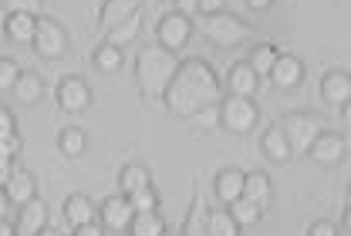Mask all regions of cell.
<instances>
[{
    "label": "cell",
    "mask_w": 351,
    "mask_h": 236,
    "mask_svg": "<svg viewBox=\"0 0 351 236\" xmlns=\"http://www.w3.org/2000/svg\"><path fill=\"white\" fill-rule=\"evenodd\" d=\"M280 125H284V132H287L294 152H307L311 142L324 132V125H321V118H317L314 112H291V115H284Z\"/></svg>",
    "instance_id": "cell-5"
},
{
    "label": "cell",
    "mask_w": 351,
    "mask_h": 236,
    "mask_svg": "<svg viewBox=\"0 0 351 236\" xmlns=\"http://www.w3.org/2000/svg\"><path fill=\"white\" fill-rule=\"evenodd\" d=\"M270 192H274V186H270V176L267 172H261V169H254V172H247V183H243V199H254V202H267L270 199Z\"/></svg>",
    "instance_id": "cell-22"
},
{
    "label": "cell",
    "mask_w": 351,
    "mask_h": 236,
    "mask_svg": "<svg viewBox=\"0 0 351 236\" xmlns=\"http://www.w3.org/2000/svg\"><path fill=\"white\" fill-rule=\"evenodd\" d=\"M162 98H166V108H169V112L193 118L199 108H206V105H219L217 75L210 71V64H206V61L189 57V61H182V64L176 68L173 81H169V88H166Z\"/></svg>",
    "instance_id": "cell-1"
},
{
    "label": "cell",
    "mask_w": 351,
    "mask_h": 236,
    "mask_svg": "<svg viewBox=\"0 0 351 236\" xmlns=\"http://www.w3.org/2000/svg\"><path fill=\"white\" fill-rule=\"evenodd\" d=\"M54 98H58V108L61 112H68V115H78V112H85L88 101H91V92H88L85 78H64L61 85H58V92H54Z\"/></svg>",
    "instance_id": "cell-8"
},
{
    "label": "cell",
    "mask_w": 351,
    "mask_h": 236,
    "mask_svg": "<svg viewBox=\"0 0 351 236\" xmlns=\"http://www.w3.org/2000/svg\"><path fill=\"white\" fill-rule=\"evenodd\" d=\"M34 31H38L34 14H7V21H3V34L10 41H34Z\"/></svg>",
    "instance_id": "cell-20"
},
{
    "label": "cell",
    "mask_w": 351,
    "mask_h": 236,
    "mask_svg": "<svg viewBox=\"0 0 351 236\" xmlns=\"http://www.w3.org/2000/svg\"><path fill=\"white\" fill-rule=\"evenodd\" d=\"M274 0H247V7H254V10H267Z\"/></svg>",
    "instance_id": "cell-42"
},
{
    "label": "cell",
    "mask_w": 351,
    "mask_h": 236,
    "mask_svg": "<svg viewBox=\"0 0 351 236\" xmlns=\"http://www.w3.org/2000/svg\"><path fill=\"white\" fill-rule=\"evenodd\" d=\"M31 44H34V51L41 57H61L68 51V31L58 21H51V17H38V31H34Z\"/></svg>",
    "instance_id": "cell-7"
},
{
    "label": "cell",
    "mask_w": 351,
    "mask_h": 236,
    "mask_svg": "<svg viewBox=\"0 0 351 236\" xmlns=\"http://www.w3.org/2000/svg\"><path fill=\"white\" fill-rule=\"evenodd\" d=\"M10 132H17V129H14V115H10L7 108H0V139L10 135Z\"/></svg>",
    "instance_id": "cell-38"
},
{
    "label": "cell",
    "mask_w": 351,
    "mask_h": 236,
    "mask_svg": "<svg viewBox=\"0 0 351 236\" xmlns=\"http://www.w3.org/2000/svg\"><path fill=\"white\" fill-rule=\"evenodd\" d=\"M38 236H58V233H54L51 226H44V230H41V233H38Z\"/></svg>",
    "instance_id": "cell-46"
},
{
    "label": "cell",
    "mask_w": 351,
    "mask_h": 236,
    "mask_svg": "<svg viewBox=\"0 0 351 236\" xmlns=\"http://www.w3.org/2000/svg\"><path fill=\"white\" fill-rule=\"evenodd\" d=\"M17 78H21V68H17V61H10V57H0V92H14Z\"/></svg>",
    "instance_id": "cell-32"
},
{
    "label": "cell",
    "mask_w": 351,
    "mask_h": 236,
    "mask_svg": "<svg viewBox=\"0 0 351 236\" xmlns=\"http://www.w3.org/2000/svg\"><path fill=\"white\" fill-rule=\"evenodd\" d=\"M277 57H280V51H277L274 44H257L254 51H250V57H247V61L257 68V75L263 78V75H270V68H274V61H277Z\"/></svg>",
    "instance_id": "cell-30"
},
{
    "label": "cell",
    "mask_w": 351,
    "mask_h": 236,
    "mask_svg": "<svg viewBox=\"0 0 351 236\" xmlns=\"http://www.w3.org/2000/svg\"><path fill=\"white\" fill-rule=\"evenodd\" d=\"M162 3H176V0H162Z\"/></svg>",
    "instance_id": "cell-48"
},
{
    "label": "cell",
    "mask_w": 351,
    "mask_h": 236,
    "mask_svg": "<svg viewBox=\"0 0 351 236\" xmlns=\"http://www.w3.org/2000/svg\"><path fill=\"white\" fill-rule=\"evenodd\" d=\"M0 159H3V155H0Z\"/></svg>",
    "instance_id": "cell-49"
},
{
    "label": "cell",
    "mask_w": 351,
    "mask_h": 236,
    "mask_svg": "<svg viewBox=\"0 0 351 236\" xmlns=\"http://www.w3.org/2000/svg\"><path fill=\"white\" fill-rule=\"evenodd\" d=\"M206 236H240V223L230 216V209H213L206 216Z\"/></svg>",
    "instance_id": "cell-24"
},
{
    "label": "cell",
    "mask_w": 351,
    "mask_h": 236,
    "mask_svg": "<svg viewBox=\"0 0 351 236\" xmlns=\"http://www.w3.org/2000/svg\"><path fill=\"white\" fill-rule=\"evenodd\" d=\"M138 7H142V0H105L101 3V27L105 31L119 27L122 21H129Z\"/></svg>",
    "instance_id": "cell-17"
},
{
    "label": "cell",
    "mask_w": 351,
    "mask_h": 236,
    "mask_svg": "<svg viewBox=\"0 0 351 236\" xmlns=\"http://www.w3.org/2000/svg\"><path fill=\"white\" fill-rule=\"evenodd\" d=\"M129 233L132 236H166V223H162L159 209H156V213H135Z\"/></svg>",
    "instance_id": "cell-23"
},
{
    "label": "cell",
    "mask_w": 351,
    "mask_h": 236,
    "mask_svg": "<svg viewBox=\"0 0 351 236\" xmlns=\"http://www.w3.org/2000/svg\"><path fill=\"white\" fill-rule=\"evenodd\" d=\"M199 27H203V34L219 47H230V44H240L247 34H250V27L240 21V17H233V14H226V10H217V14H199Z\"/></svg>",
    "instance_id": "cell-4"
},
{
    "label": "cell",
    "mask_w": 351,
    "mask_h": 236,
    "mask_svg": "<svg viewBox=\"0 0 351 236\" xmlns=\"http://www.w3.org/2000/svg\"><path fill=\"white\" fill-rule=\"evenodd\" d=\"M261 148H263V155H267L270 162H287V159L294 155L291 139H287V132H284V125H280V122H277V125H270V129H263Z\"/></svg>",
    "instance_id": "cell-15"
},
{
    "label": "cell",
    "mask_w": 351,
    "mask_h": 236,
    "mask_svg": "<svg viewBox=\"0 0 351 236\" xmlns=\"http://www.w3.org/2000/svg\"><path fill=\"white\" fill-rule=\"evenodd\" d=\"M307 236H338V226L328 223V220H317V223L307 230Z\"/></svg>",
    "instance_id": "cell-36"
},
{
    "label": "cell",
    "mask_w": 351,
    "mask_h": 236,
    "mask_svg": "<svg viewBox=\"0 0 351 236\" xmlns=\"http://www.w3.org/2000/svg\"><path fill=\"white\" fill-rule=\"evenodd\" d=\"M75 236H105V230L95 223H85V226H75Z\"/></svg>",
    "instance_id": "cell-40"
},
{
    "label": "cell",
    "mask_w": 351,
    "mask_h": 236,
    "mask_svg": "<svg viewBox=\"0 0 351 236\" xmlns=\"http://www.w3.org/2000/svg\"><path fill=\"white\" fill-rule=\"evenodd\" d=\"M14 169H17V162H14V159H0V189H3L7 183H10Z\"/></svg>",
    "instance_id": "cell-37"
},
{
    "label": "cell",
    "mask_w": 351,
    "mask_h": 236,
    "mask_svg": "<svg viewBox=\"0 0 351 236\" xmlns=\"http://www.w3.org/2000/svg\"><path fill=\"white\" fill-rule=\"evenodd\" d=\"M257 118H261V108L250 94H226L219 101V125L237 132V135H247L257 129Z\"/></svg>",
    "instance_id": "cell-3"
},
{
    "label": "cell",
    "mask_w": 351,
    "mask_h": 236,
    "mask_svg": "<svg viewBox=\"0 0 351 236\" xmlns=\"http://www.w3.org/2000/svg\"><path fill=\"white\" fill-rule=\"evenodd\" d=\"M307 155H311L317 166H338V162L345 159V139H341L338 132H328V129H324L317 139L311 142Z\"/></svg>",
    "instance_id": "cell-9"
},
{
    "label": "cell",
    "mask_w": 351,
    "mask_h": 236,
    "mask_svg": "<svg viewBox=\"0 0 351 236\" xmlns=\"http://www.w3.org/2000/svg\"><path fill=\"white\" fill-rule=\"evenodd\" d=\"M226 209H230V216H233L240 226H257V223H261V216H263V206H261V202H254V199H243V196H240V199H233Z\"/></svg>",
    "instance_id": "cell-21"
},
{
    "label": "cell",
    "mask_w": 351,
    "mask_h": 236,
    "mask_svg": "<svg viewBox=\"0 0 351 236\" xmlns=\"http://www.w3.org/2000/svg\"><path fill=\"white\" fill-rule=\"evenodd\" d=\"M261 88V75H257V68L250 64V61H237V64H230V71H226V92L230 94H257Z\"/></svg>",
    "instance_id": "cell-12"
},
{
    "label": "cell",
    "mask_w": 351,
    "mask_h": 236,
    "mask_svg": "<svg viewBox=\"0 0 351 236\" xmlns=\"http://www.w3.org/2000/svg\"><path fill=\"white\" fill-rule=\"evenodd\" d=\"M348 202H351V183H348Z\"/></svg>",
    "instance_id": "cell-47"
},
{
    "label": "cell",
    "mask_w": 351,
    "mask_h": 236,
    "mask_svg": "<svg viewBox=\"0 0 351 236\" xmlns=\"http://www.w3.org/2000/svg\"><path fill=\"white\" fill-rule=\"evenodd\" d=\"M321 98H324L328 105H335V108H341L345 101H351V75L348 71H341V68L324 71V78H321Z\"/></svg>",
    "instance_id": "cell-13"
},
{
    "label": "cell",
    "mask_w": 351,
    "mask_h": 236,
    "mask_svg": "<svg viewBox=\"0 0 351 236\" xmlns=\"http://www.w3.org/2000/svg\"><path fill=\"white\" fill-rule=\"evenodd\" d=\"M3 196L10 199V202H17V206H24L27 199H34V176L27 172V169H14V176H10V183L3 186Z\"/></svg>",
    "instance_id": "cell-18"
},
{
    "label": "cell",
    "mask_w": 351,
    "mask_h": 236,
    "mask_svg": "<svg viewBox=\"0 0 351 236\" xmlns=\"http://www.w3.org/2000/svg\"><path fill=\"white\" fill-rule=\"evenodd\" d=\"M341 115H345V122L351 125V101H345V105H341Z\"/></svg>",
    "instance_id": "cell-44"
},
{
    "label": "cell",
    "mask_w": 351,
    "mask_h": 236,
    "mask_svg": "<svg viewBox=\"0 0 351 236\" xmlns=\"http://www.w3.org/2000/svg\"><path fill=\"white\" fill-rule=\"evenodd\" d=\"M193 122H196L199 129H213V125H219V105H206V108H199V112L193 115Z\"/></svg>",
    "instance_id": "cell-34"
},
{
    "label": "cell",
    "mask_w": 351,
    "mask_h": 236,
    "mask_svg": "<svg viewBox=\"0 0 351 236\" xmlns=\"http://www.w3.org/2000/svg\"><path fill=\"white\" fill-rule=\"evenodd\" d=\"M58 148H61V155L78 159V155L85 152V132H82V129H61V135H58Z\"/></svg>",
    "instance_id": "cell-28"
},
{
    "label": "cell",
    "mask_w": 351,
    "mask_h": 236,
    "mask_svg": "<svg viewBox=\"0 0 351 236\" xmlns=\"http://www.w3.org/2000/svg\"><path fill=\"white\" fill-rule=\"evenodd\" d=\"M243 183H247V172L230 166V169H219V172H217L213 192H217V199H223V202L230 206L233 199H240V196H243Z\"/></svg>",
    "instance_id": "cell-16"
},
{
    "label": "cell",
    "mask_w": 351,
    "mask_h": 236,
    "mask_svg": "<svg viewBox=\"0 0 351 236\" xmlns=\"http://www.w3.org/2000/svg\"><path fill=\"white\" fill-rule=\"evenodd\" d=\"M14 98H21L24 105L38 101V98H41V75L21 71V78H17V85H14Z\"/></svg>",
    "instance_id": "cell-27"
},
{
    "label": "cell",
    "mask_w": 351,
    "mask_h": 236,
    "mask_svg": "<svg viewBox=\"0 0 351 236\" xmlns=\"http://www.w3.org/2000/svg\"><path fill=\"white\" fill-rule=\"evenodd\" d=\"M196 7H199V0H176V10H182V14H196Z\"/></svg>",
    "instance_id": "cell-41"
},
{
    "label": "cell",
    "mask_w": 351,
    "mask_h": 236,
    "mask_svg": "<svg viewBox=\"0 0 351 236\" xmlns=\"http://www.w3.org/2000/svg\"><path fill=\"white\" fill-rule=\"evenodd\" d=\"M119 186H122L125 196H129V192H138V189L152 186V172H149L145 166H125V169L119 172Z\"/></svg>",
    "instance_id": "cell-25"
},
{
    "label": "cell",
    "mask_w": 351,
    "mask_h": 236,
    "mask_svg": "<svg viewBox=\"0 0 351 236\" xmlns=\"http://www.w3.org/2000/svg\"><path fill=\"white\" fill-rule=\"evenodd\" d=\"M0 236H17L14 223H3V220H0Z\"/></svg>",
    "instance_id": "cell-43"
},
{
    "label": "cell",
    "mask_w": 351,
    "mask_h": 236,
    "mask_svg": "<svg viewBox=\"0 0 351 236\" xmlns=\"http://www.w3.org/2000/svg\"><path fill=\"white\" fill-rule=\"evenodd\" d=\"M64 220L71 223V226H85V223H95V202L82 196V192H75V196H68L64 199Z\"/></svg>",
    "instance_id": "cell-19"
},
{
    "label": "cell",
    "mask_w": 351,
    "mask_h": 236,
    "mask_svg": "<svg viewBox=\"0 0 351 236\" xmlns=\"http://www.w3.org/2000/svg\"><path fill=\"white\" fill-rule=\"evenodd\" d=\"M21 145H24L21 135H17V132H10V135H3V139H0V155H3V159H17Z\"/></svg>",
    "instance_id": "cell-35"
},
{
    "label": "cell",
    "mask_w": 351,
    "mask_h": 236,
    "mask_svg": "<svg viewBox=\"0 0 351 236\" xmlns=\"http://www.w3.org/2000/svg\"><path fill=\"white\" fill-rule=\"evenodd\" d=\"M176 68H179V64H176L173 51H166L162 44L145 47V51L138 54V64H135V81H138V88L145 94H166Z\"/></svg>",
    "instance_id": "cell-2"
},
{
    "label": "cell",
    "mask_w": 351,
    "mask_h": 236,
    "mask_svg": "<svg viewBox=\"0 0 351 236\" xmlns=\"http://www.w3.org/2000/svg\"><path fill=\"white\" fill-rule=\"evenodd\" d=\"M129 202L135 206V213H156L159 209V192L152 186H145L138 192H129Z\"/></svg>",
    "instance_id": "cell-31"
},
{
    "label": "cell",
    "mask_w": 351,
    "mask_h": 236,
    "mask_svg": "<svg viewBox=\"0 0 351 236\" xmlns=\"http://www.w3.org/2000/svg\"><path fill=\"white\" fill-rule=\"evenodd\" d=\"M132 220H135V206L129 202V196H112L101 202V223L112 226V230H129Z\"/></svg>",
    "instance_id": "cell-14"
},
{
    "label": "cell",
    "mask_w": 351,
    "mask_h": 236,
    "mask_svg": "<svg viewBox=\"0 0 351 236\" xmlns=\"http://www.w3.org/2000/svg\"><path fill=\"white\" fill-rule=\"evenodd\" d=\"M280 92H291V88H298L301 81H304V64H301V57H294V54H280L277 61H274V68H270V75H267Z\"/></svg>",
    "instance_id": "cell-10"
},
{
    "label": "cell",
    "mask_w": 351,
    "mask_h": 236,
    "mask_svg": "<svg viewBox=\"0 0 351 236\" xmlns=\"http://www.w3.org/2000/svg\"><path fill=\"white\" fill-rule=\"evenodd\" d=\"M345 226L351 230V202H348V209H345Z\"/></svg>",
    "instance_id": "cell-45"
},
{
    "label": "cell",
    "mask_w": 351,
    "mask_h": 236,
    "mask_svg": "<svg viewBox=\"0 0 351 236\" xmlns=\"http://www.w3.org/2000/svg\"><path fill=\"white\" fill-rule=\"evenodd\" d=\"M122 51H125V47L112 44V41H101V44L95 47L91 61H95L101 71H115V68H122Z\"/></svg>",
    "instance_id": "cell-26"
},
{
    "label": "cell",
    "mask_w": 351,
    "mask_h": 236,
    "mask_svg": "<svg viewBox=\"0 0 351 236\" xmlns=\"http://www.w3.org/2000/svg\"><path fill=\"white\" fill-rule=\"evenodd\" d=\"M47 226V206H44V199H27L21 209H17V223H14V230L17 236H38Z\"/></svg>",
    "instance_id": "cell-11"
},
{
    "label": "cell",
    "mask_w": 351,
    "mask_h": 236,
    "mask_svg": "<svg viewBox=\"0 0 351 236\" xmlns=\"http://www.w3.org/2000/svg\"><path fill=\"white\" fill-rule=\"evenodd\" d=\"M189 34H193V21H189V14H182V10H166V14L159 17V24H156L159 44L166 47V51H173V54L179 47H186Z\"/></svg>",
    "instance_id": "cell-6"
},
{
    "label": "cell",
    "mask_w": 351,
    "mask_h": 236,
    "mask_svg": "<svg viewBox=\"0 0 351 236\" xmlns=\"http://www.w3.org/2000/svg\"><path fill=\"white\" fill-rule=\"evenodd\" d=\"M138 24H142V10H135V14H132L129 21H122L119 27H112L105 41H112V44L125 47V44H129V41H132V38H135V31H138Z\"/></svg>",
    "instance_id": "cell-29"
},
{
    "label": "cell",
    "mask_w": 351,
    "mask_h": 236,
    "mask_svg": "<svg viewBox=\"0 0 351 236\" xmlns=\"http://www.w3.org/2000/svg\"><path fill=\"white\" fill-rule=\"evenodd\" d=\"M3 10L7 14H34L41 10V0H3Z\"/></svg>",
    "instance_id": "cell-33"
},
{
    "label": "cell",
    "mask_w": 351,
    "mask_h": 236,
    "mask_svg": "<svg viewBox=\"0 0 351 236\" xmlns=\"http://www.w3.org/2000/svg\"><path fill=\"white\" fill-rule=\"evenodd\" d=\"M223 3H226V0H199L196 14H217V10H223Z\"/></svg>",
    "instance_id": "cell-39"
}]
</instances>
